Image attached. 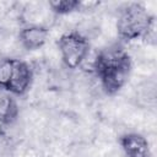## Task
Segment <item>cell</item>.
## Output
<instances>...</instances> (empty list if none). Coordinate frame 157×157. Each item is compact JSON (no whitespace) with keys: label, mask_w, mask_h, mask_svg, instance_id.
<instances>
[{"label":"cell","mask_w":157,"mask_h":157,"mask_svg":"<svg viewBox=\"0 0 157 157\" xmlns=\"http://www.w3.org/2000/svg\"><path fill=\"white\" fill-rule=\"evenodd\" d=\"M130 71L131 59L123 47L115 44L98 52L94 75L105 93L114 94L120 91L128 82Z\"/></svg>","instance_id":"cell-1"},{"label":"cell","mask_w":157,"mask_h":157,"mask_svg":"<svg viewBox=\"0 0 157 157\" xmlns=\"http://www.w3.org/2000/svg\"><path fill=\"white\" fill-rule=\"evenodd\" d=\"M118 36L125 40L155 39V17L150 15L144 4L130 2L123 6L117 17Z\"/></svg>","instance_id":"cell-2"},{"label":"cell","mask_w":157,"mask_h":157,"mask_svg":"<svg viewBox=\"0 0 157 157\" xmlns=\"http://www.w3.org/2000/svg\"><path fill=\"white\" fill-rule=\"evenodd\" d=\"M90 48V40L75 29L64 33L58 40L60 59L64 66L69 70H75L80 67Z\"/></svg>","instance_id":"cell-3"},{"label":"cell","mask_w":157,"mask_h":157,"mask_svg":"<svg viewBox=\"0 0 157 157\" xmlns=\"http://www.w3.org/2000/svg\"><path fill=\"white\" fill-rule=\"evenodd\" d=\"M32 81L33 70L31 69L29 64L21 59H15L12 75L6 91H9L13 96H23L31 88Z\"/></svg>","instance_id":"cell-4"},{"label":"cell","mask_w":157,"mask_h":157,"mask_svg":"<svg viewBox=\"0 0 157 157\" xmlns=\"http://www.w3.org/2000/svg\"><path fill=\"white\" fill-rule=\"evenodd\" d=\"M49 27L45 26H23L18 32V43L26 50L40 49L48 40Z\"/></svg>","instance_id":"cell-5"},{"label":"cell","mask_w":157,"mask_h":157,"mask_svg":"<svg viewBox=\"0 0 157 157\" xmlns=\"http://www.w3.org/2000/svg\"><path fill=\"white\" fill-rule=\"evenodd\" d=\"M119 142L126 157H151L148 141L140 134H125L120 137Z\"/></svg>","instance_id":"cell-6"},{"label":"cell","mask_w":157,"mask_h":157,"mask_svg":"<svg viewBox=\"0 0 157 157\" xmlns=\"http://www.w3.org/2000/svg\"><path fill=\"white\" fill-rule=\"evenodd\" d=\"M18 115L15 96L6 90H0V124L11 125Z\"/></svg>","instance_id":"cell-7"},{"label":"cell","mask_w":157,"mask_h":157,"mask_svg":"<svg viewBox=\"0 0 157 157\" xmlns=\"http://www.w3.org/2000/svg\"><path fill=\"white\" fill-rule=\"evenodd\" d=\"M80 0H50L48 6L52 13L56 16H65L72 12H78Z\"/></svg>","instance_id":"cell-8"},{"label":"cell","mask_w":157,"mask_h":157,"mask_svg":"<svg viewBox=\"0 0 157 157\" xmlns=\"http://www.w3.org/2000/svg\"><path fill=\"white\" fill-rule=\"evenodd\" d=\"M13 58L2 56L0 58V90H7L12 69H13Z\"/></svg>","instance_id":"cell-9"}]
</instances>
